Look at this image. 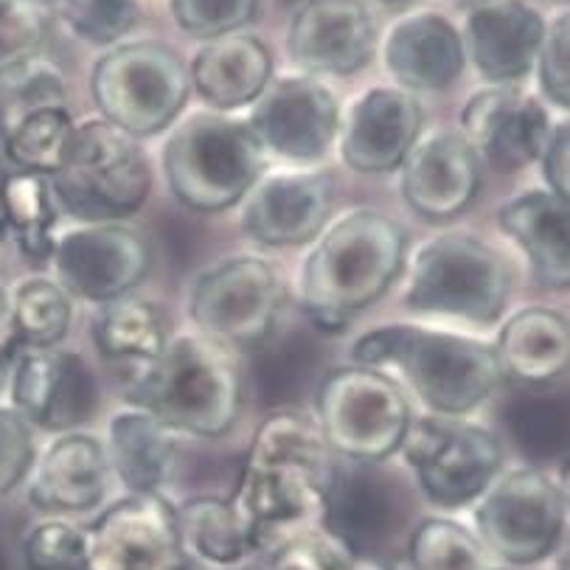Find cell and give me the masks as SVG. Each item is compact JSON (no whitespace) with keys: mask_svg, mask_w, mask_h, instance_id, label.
Returning <instances> with one entry per match:
<instances>
[{"mask_svg":"<svg viewBox=\"0 0 570 570\" xmlns=\"http://www.w3.org/2000/svg\"><path fill=\"white\" fill-rule=\"evenodd\" d=\"M337 455L315 419L295 407L271 411L256 428L230 503L259 542L273 553L284 542L321 529Z\"/></svg>","mask_w":570,"mask_h":570,"instance_id":"1","label":"cell"},{"mask_svg":"<svg viewBox=\"0 0 570 570\" xmlns=\"http://www.w3.org/2000/svg\"><path fill=\"white\" fill-rule=\"evenodd\" d=\"M407 262V234L376 208H357L324 228L304 259L298 301L318 335L346 330L357 312L383 298Z\"/></svg>","mask_w":570,"mask_h":570,"instance_id":"2","label":"cell"},{"mask_svg":"<svg viewBox=\"0 0 570 570\" xmlns=\"http://www.w3.org/2000/svg\"><path fill=\"white\" fill-rule=\"evenodd\" d=\"M127 402L171 433L223 439L239 422L245 374L228 346L200 335L169 337L164 352L132 368Z\"/></svg>","mask_w":570,"mask_h":570,"instance_id":"3","label":"cell"},{"mask_svg":"<svg viewBox=\"0 0 570 570\" xmlns=\"http://www.w3.org/2000/svg\"><path fill=\"white\" fill-rule=\"evenodd\" d=\"M352 365L376 371L394 365L424 407L448 419L472 413L503 383L494 346L411 324L380 326L354 341Z\"/></svg>","mask_w":570,"mask_h":570,"instance_id":"4","label":"cell"},{"mask_svg":"<svg viewBox=\"0 0 570 570\" xmlns=\"http://www.w3.org/2000/svg\"><path fill=\"white\" fill-rule=\"evenodd\" d=\"M267 153L250 124L225 112H191L164 147L166 186L180 206L219 214L239 206L265 175Z\"/></svg>","mask_w":570,"mask_h":570,"instance_id":"5","label":"cell"},{"mask_svg":"<svg viewBox=\"0 0 570 570\" xmlns=\"http://www.w3.org/2000/svg\"><path fill=\"white\" fill-rule=\"evenodd\" d=\"M51 186L59 214L79 225L124 223L149 200L153 166L136 138L105 118H88L73 127Z\"/></svg>","mask_w":570,"mask_h":570,"instance_id":"6","label":"cell"},{"mask_svg":"<svg viewBox=\"0 0 570 570\" xmlns=\"http://www.w3.org/2000/svg\"><path fill=\"white\" fill-rule=\"evenodd\" d=\"M509 295L512 267L503 253L472 234H444L413 256L405 306L419 315L492 326L503 318Z\"/></svg>","mask_w":570,"mask_h":570,"instance_id":"7","label":"cell"},{"mask_svg":"<svg viewBox=\"0 0 570 570\" xmlns=\"http://www.w3.org/2000/svg\"><path fill=\"white\" fill-rule=\"evenodd\" d=\"M90 94L99 118L141 141L180 118L191 96V79L180 53L166 42H118L96 59Z\"/></svg>","mask_w":570,"mask_h":570,"instance_id":"8","label":"cell"},{"mask_svg":"<svg viewBox=\"0 0 570 570\" xmlns=\"http://www.w3.org/2000/svg\"><path fill=\"white\" fill-rule=\"evenodd\" d=\"M312 419L337 459L383 464L400 453L413 407L385 371L343 365L318 383Z\"/></svg>","mask_w":570,"mask_h":570,"instance_id":"9","label":"cell"},{"mask_svg":"<svg viewBox=\"0 0 570 570\" xmlns=\"http://www.w3.org/2000/svg\"><path fill=\"white\" fill-rule=\"evenodd\" d=\"M475 503V537L494 562L529 568L562 546L564 492L540 466L498 475Z\"/></svg>","mask_w":570,"mask_h":570,"instance_id":"10","label":"cell"},{"mask_svg":"<svg viewBox=\"0 0 570 570\" xmlns=\"http://www.w3.org/2000/svg\"><path fill=\"white\" fill-rule=\"evenodd\" d=\"M400 455L416 472L424 498L439 509L475 503L503 470L498 435L464 419H413Z\"/></svg>","mask_w":570,"mask_h":570,"instance_id":"11","label":"cell"},{"mask_svg":"<svg viewBox=\"0 0 570 570\" xmlns=\"http://www.w3.org/2000/svg\"><path fill=\"white\" fill-rule=\"evenodd\" d=\"M284 306V278L262 256H228L200 273L188 315L206 337L253 352L276 332Z\"/></svg>","mask_w":570,"mask_h":570,"instance_id":"12","label":"cell"},{"mask_svg":"<svg viewBox=\"0 0 570 570\" xmlns=\"http://www.w3.org/2000/svg\"><path fill=\"white\" fill-rule=\"evenodd\" d=\"M12 343V341H9ZM14 346V343H12ZM9 400L31 428L73 433L99 407V380L82 354L62 348L14 346L9 371Z\"/></svg>","mask_w":570,"mask_h":570,"instance_id":"13","label":"cell"},{"mask_svg":"<svg viewBox=\"0 0 570 570\" xmlns=\"http://www.w3.org/2000/svg\"><path fill=\"white\" fill-rule=\"evenodd\" d=\"M51 262L59 287L71 298L101 306L141 287L153 271V247L121 223L79 225L57 236Z\"/></svg>","mask_w":570,"mask_h":570,"instance_id":"14","label":"cell"},{"mask_svg":"<svg viewBox=\"0 0 570 570\" xmlns=\"http://www.w3.org/2000/svg\"><path fill=\"white\" fill-rule=\"evenodd\" d=\"M175 505L164 494H127L85 529L82 570H180Z\"/></svg>","mask_w":570,"mask_h":570,"instance_id":"15","label":"cell"},{"mask_svg":"<svg viewBox=\"0 0 570 570\" xmlns=\"http://www.w3.org/2000/svg\"><path fill=\"white\" fill-rule=\"evenodd\" d=\"M265 153L295 164L324 158L341 132V101L318 77L293 73L271 79L247 118Z\"/></svg>","mask_w":570,"mask_h":570,"instance_id":"16","label":"cell"},{"mask_svg":"<svg viewBox=\"0 0 570 570\" xmlns=\"http://www.w3.org/2000/svg\"><path fill=\"white\" fill-rule=\"evenodd\" d=\"M405 520L407 492L394 475L380 470V464L337 459L321 520L324 534L354 557L374 559Z\"/></svg>","mask_w":570,"mask_h":570,"instance_id":"17","label":"cell"},{"mask_svg":"<svg viewBox=\"0 0 570 570\" xmlns=\"http://www.w3.org/2000/svg\"><path fill=\"white\" fill-rule=\"evenodd\" d=\"M551 130V116L537 96L518 85H492L466 99L459 132L481 164L514 175L540 160Z\"/></svg>","mask_w":570,"mask_h":570,"instance_id":"18","label":"cell"},{"mask_svg":"<svg viewBox=\"0 0 570 570\" xmlns=\"http://www.w3.org/2000/svg\"><path fill=\"white\" fill-rule=\"evenodd\" d=\"M335 206L330 171L262 175L242 200V230L265 247L309 245L324 234Z\"/></svg>","mask_w":570,"mask_h":570,"instance_id":"19","label":"cell"},{"mask_svg":"<svg viewBox=\"0 0 570 570\" xmlns=\"http://www.w3.org/2000/svg\"><path fill=\"white\" fill-rule=\"evenodd\" d=\"M376 51L365 0H304L287 23V53L306 77H352Z\"/></svg>","mask_w":570,"mask_h":570,"instance_id":"20","label":"cell"},{"mask_svg":"<svg viewBox=\"0 0 570 570\" xmlns=\"http://www.w3.org/2000/svg\"><path fill=\"white\" fill-rule=\"evenodd\" d=\"M402 200L428 223H448L475 203L481 160L459 130L419 138L400 166Z\"/></svg>","mask_w":570,"mask_h":570,"instance_id":"21","label":"cell"},{"mask_svg":"<svg viewBox=\"0 0 570 570\" xmlns=\"http://www.w3.org/2000/svg\"><path fill=\"white\" fill-rule=\"evenodd\" d=\"M424 110L402 88H371L341 121L343 164L360 175H389L405 164L422 138Z\"/></svg>","mask_w":570,"mask_h":570,"instance_id":"22","label":"cell"},{"mask_svg":"<svg viewBox=\"0 0 570 570\" xmlns=\"http://www.w3.org/2000/svg\"><path fill=\"white\" fill-rule=\"evenodd\" d=\"M548 20L529 0H478L461 42L475 71L492 85H518L534 71Z\"/></svg>","mask_w":570,"mask_h":570,"instance_id":"23","label":"cell"},{"mask_svg":"<svg viewBox=\"0 0 570 570\" xmlns=\"http://www.w3.org/2000/svg\"><path fill=\"white\" fill-rule=\"evenodd\" d=\"M29 500L37 512L82 514L105 500L110 483L105 444L90 433H59L29 472Z\"/></svg>","mask_w":570,"mask_h":570,"instance_id":"24","label":"cell"},{"mask_svg":"<svg viewBox=\"0 0 570 570\" xmlns=\"http://www.w3.org/2000/svg\"><path fill=\"white\" fill-rule=\"evenodd\" d=\"M383 62L396 88L407 94L444 90L466 62L461 31L439 12H413L396 20L383 42Z\"/></svg>","mask_w":570,"mask_h":570,"instance_id":"25","label":"cell"},{"mask_svg":"<svg viewBox=\"0 0 570 570\" xmlns=\"http://www.w3.org/2000/svg\"><path fill=\"white\" fill-rule=\"evenodd\" d=\"M188 79L214 112L228 116L265 94L273 79V53L259 37L234 31L197 48L188 62Z\"/></svg>","mask_w":570,"mask_h":570,"instance_id":"26","label":"cell"},{"mask_svg":"<svg viewBox=\"0 0 570 570\" xmlns=\"http://www.w3.org/2000/svg\"><path fill=\"white\" fill-rule=\"evenodd\" d=\"M570 208L551 191H525L498 208V225L523 247L531 278L540 287L564 289L570 282Z\"/></svg>","mask_w":570,"mask_h":570,"instance_id":"27","label":"cell"},{"mask_svg":"<svg viewBox=\"0 0 570 570\" xmlns=\"http://www.w3.org/2000/svg\"><path fill=\"white\" fill-rule=\"evenodd\" d=\"M177 433L141 407H124L107 424V466L130 494H160L175 472Z\"/></svg>","mask_w":570,"mask_h":570,"instance_id":"28","label":"cell"},{"mask_svg":"<svg viewBox=\"0 0 570 570\" xmlns=\"http://www.w3.org/2000/svg\"><path fill=\"white\" fill-rule=\"evenodd\" d=\"M177 534L186 562H197L214 570H245L253 559L262 557L259 542L228 498H191L175 505Z\"/></svg>","mask_w":570,"mask_h":570,"instance_id":"29","label":"cell"},{"mask_svg":"<svg viewBox=\"0 0 570 570\" xmlns=\"http://www.w3.org/2000/svg\"><path fill=\"white\" fill-rule=\"evenodd\" d=\"M568 321L553 309L529 306L505 321L494 354L503 376L525 385H548L568 371Z\"/></svg>","mask_w":570,"mask_h":570,"instance_id":"30","label":"cell"},{"mask_svg":"<svg viewBox=\"0 0 570 570\" xmlns=\"http://www.w3.org/2000/svg\"><path fill=\"white\" fill-rule=\"evenodd\" d=\"M57 219L59 206L51 177L20 169L0 177V223L3 230L14 236L20 253L35 265L51 262Z\"/></svg>","mask_w":570,"mask_h":570,"instance_id":"31","label":"cell"},{"mask_svg":"<svg viewBox=\"0 0 570 570\" xmlns=\"http://www.w3.org/2000/svg\"><path fill=\"white\" fill-rule=\"evenodd\" d=\"M96 348L112 363H130L132 368L149 363L169 343V324L155 301L130 293L99 306L94 321Z\"/></svg>","mask_w":570,"mask_h":570,"instance_id":"32","label":"cell"},{"mask_svg":"<svg viewBox=\"0 0 570 570\" xmlns=\"http://www.w3.org/2000/svg\"><path fill=\"white\" fill-rule=\"evenodd\" d=\"M278 330V326H276ZM321 365V346L304 330L278 335L273 332L262 346L250 352V383L265 405L273 411L293 407L312 374Z\"/></svg>","mask_w":570,"mask_h":570,"instance_id":"33","label":"cell"},{"mask_svg":"<svg viewBox=\"0 0 570 570\" xmlns=\"http://www.w3.org/2000/svg\"><path fill=\"white\" fill-rule=\"evenodd\" d=\"M73 321V298L46 276H31L14 287L9 301V326L14 346L53 348L66 341Z\"/></svg>","mask_w":570,"mask_h":570,"instance_id":"34","label":"cell"},{"mask_svg":"<svg viewBox=\"0 0 570 570\" xmlns=\"http://www.w3.org/2000/svg\"><path fill=\"white\" fill-rule=\"evenodd\" d=\"M407 570H500L475 531L448 518H424L407 537Z\"/></svg>","mask_w":570,"mask_h":570,"instance_id":"35","label":"cell"},{"mask_svg":"<svg viewBox=\"0 0 570 570\" xmlns=\"http://www.w3.org/2000/svg\"><path fill=\"white\" fill-rule=\"evenodd\" d=\"M73 127L77 121L71 107H51L20 121L7 138H0V144L14 169L51 177L62 164Z\"/></svg>","mask_w":570,"mask_h":570,"instance_id":"36","label":"cell"},{"mask_svg":"<svg viewBox=\"0 0 570 570\" xmlns=\"http://www.w3.org/2000/svg\"><path fill=\"white\" fill-rule=\"evenodd\" d=\"M51 107H71L66 77L53 62L37 57L9 71L0 77V138H7L29 116Z\"/></svg>","mask_w":570,"mask_h":570,"instance_id":"37","label":"cell"},{"mask_svg":"<svg viewBox=\"0 0 570 570\" xmlns=\"http://www.w3.org/2000/svg\"><path fill=\"white\" fill-rule=\"evenodd\" d=\"M503 422L520 453L534 464L564 455V402L553 396L520 394L503 407Z\"/></svg>","mask_w":570,"mask_h":570,"instance_id":"38","label":"cell"},{"mask_svg":"<svg viewBox=\"0 0 570 570\" xmlns=\"http://www.w3.org/2000/svg\"><path fill=\"white\" fill-rule=\"evenodd\" d=\"M53 20L48 0H0V77L40 57Z\"/></svg>","mask_w":570,"mask_h":570,"instance_id":"39","label":"cell"},{"mask_svg":"<svg viewBox=\"0 0 570 570\" xmlns=\"http://www.w3.org/2000/svg\"><path fill=\"white\" fill-rule=\"evenodd\" d=\"M53 14L90 46H118L144 20V3L141 0H53Z\"/></svg>","mask_w":570,"mask_h":570,"instance_id":"40","label":"cell"},{"mask_svg":"<svg viewBox=\"0 0 570 570\" xmlns=\"http://www.w3.org/2000/svg\"><path fill=\"white\" fill-rule=\"evenodd\" d=\"M259 3L262 0H169V12L183 35L208 42L253 23Z\"/></svg>","mask_w":570,"mask_h":570,"instance_id":"41","label":"cell"},{"mask_svg":"<svg viewBox=\"0 0 570 570\" xmlns=\"http://www.w3.org/2000/svg\"><path fill=\"white\" fill-rule=\"evenodd\" d=\"M271 570H385L374 559H363L337 546L321 529L306 531L271 553Z\"/></svg>","mask_w":570,"mask_h":570,"instance_id":"42","label":"cell"},{"mask_svg":"<svg viewBox=\"0 0 570 570\" xmlns=\"http://www.w3.org/2000/svg\"><path fill=\"white\" fill-rule=\"evenodd\" d=\"M23 557L29 570H82L85 529L68 520L37 523L26 534Z\"/></svg>","mask_w":570,"mask_h":570,"instance_id":"43","label":"cell"},{"mask_svg":"<svg viewBox=\"0 0 570 570\" xmlns=\"http://www.w3.org/2000/svg\"><path fill=\"white\" fill-rule=\"evenodd\" d=\"M570 20L568 12H559L548 20L546 37L537 51L534 73L546 101H551L559 110H568L570 105Z\"/></svg>","mask_w":570,"mask_h":570,"instance_id":"44","label":"cell"},{"mask_svg":"<svg viewBox=\"0 0 570 570\" xmlns=\"http://www.w3.org/2000/svg\"><path fill=\"white\" fill-rule=\"evenodd\" d=\"M35 428L0 405V498L20 487L35 466Z\"/></svg>","mask_w":570,"mask_h":570,"instance_id":"45","label":"cell"},{"mask_svg":"<svg viewBox=\"0 0 570 570\" xmlns=\"http://www.w3.org/2000/svg\"><path fill=\"white\" fill-rule=\"evenodd\" d=\"M568 158H570V127L568 121L553 124L551 138H548L546 149L540 155V169L546 177V191L568 200L570 197V180H568Z\"/></svg>","mask_w":570,"mask_h":570,"instance_id":"46","label":"cell"},{"mask_svg":"<svg viewBox=\"0 0 570 570\" xmlns=\"http://www.w3.org/2000/svg\"><path fill=\"white\" fill-rule=\"evenodd\" d=\"M12 357H14V346L12 343H3L0 346V389H7L9 383V371H12Z\"/></svg>","mask_w":570,"mask_h":570,"instance_id":"47","label":"cell"},{"mask_svg":"<svg viewBox=\"0 0 570 570\" xmlns=\"http://www.w3.org/2000/svg\"><path fill=\"white\" fill-rule=\"evenodd\" d=\"M376 3H383V7H402V3H411V0H376Z\"/></svg>","mask_w":570,"mask_h":570,"instance_id":"48","label":"cell"},{"mask_svg":"<svg viewBox=\"0 0 570 570\" xmlns=\"http://www.w3.org/2000/svg\"><path fill=\"white\" fill-rule=\"evenodd\" d=\"M3 298H7V289H3V276H0V306H3Z\"/></svg>","mask_w":570,"mask_h":570,"instance_id":"49","label":"cell"},{"mask_svg":"<svg viewBox=\"0 0 570 570\" xmlns=\"http://www.w3.org/2000/svg\"><path fill=\"white\" fill-rule=\"evenodd\" d=\"M180 570H195V568H191V562H186Z\"/></svg>","mask_w":570,"mask_h":570,"instance_id":"50","label":"cell"},{"mask_svg":"<svg viewBox=\"0 0 570 570\" xmlns=\"http://www.w3.org/2000/svg\"><path fill=\"white\" fill-rule=\"evenodd\" d=\"M0 234H3V223H0Z\"/></svg>","mask_w":570,"mask_h":570,"instance_id":"51","label":"cell"}]
</instances>
